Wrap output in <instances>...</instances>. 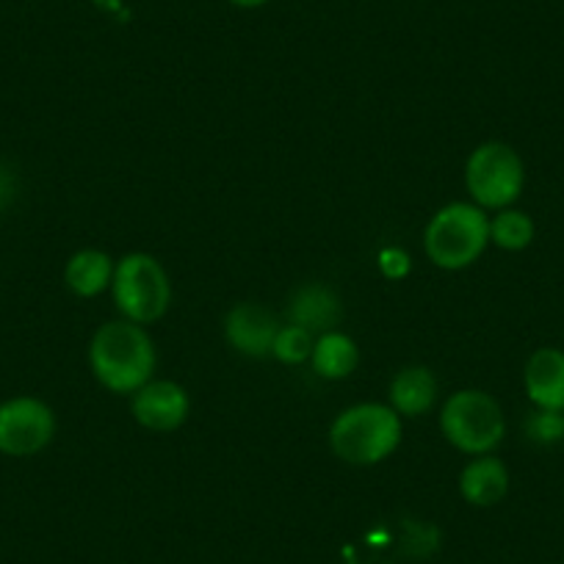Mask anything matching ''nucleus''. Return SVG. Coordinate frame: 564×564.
I'll return each mask as SVG.
<instances>
[{
	"mask_svg": "<svg viewBox=\"0 0 564 564\" xmlns=\"http://www.w3.org/2000/svg\"><path fill=\"white\" fill-rule=\"evenodd\" d=\"M490 247V216L476 203H452L437 210L423 232V249L441 269L474 265Z\"/></svg>",
	"mask_w": 564,
	"mask_h": 564,
	"instance_id": "3",
	"label": "nucleus"
},
{
	"mask_svg": "<svg viewBox=\"0 0 564 564\" xmlns=\"http://www.w3.org/2000/svg\"><path fill=\"white\" fill-rule=\"evenodd\" d=\"M459 492L470 507H496L509 492V468L496 454H481L459 474Z\"/></svg>",
	"mask_w": 564,
	"mask_h": 564,
	"instance_id": "12",
	"label": "nucleus"
},
{
	"mask_svg": "<svg viewBox=\"0 0 564 564\" xmlns=\"http://www.w3.org/2000/svg\"><path fill=\"white\" fill-rule=\"evenodd\" d=\"M111 291L119 313L133 324H153L170 311V274L148 252H130L113 265Z\"/></svg>",
	"mask_w": 564,
	"mask_h": 564,
	"instance_id": "5",
	"label": "nucleus"
},
{
	"mask_svg": "<svg viewBox=\"0 0 564 564\" xmlns=\"http://www.w3.org/2000/svg\"><path fill=\"white\" fill-rule=\"evenodd\" d=\"M313 371L324 379H346L360 362L357 344L346 333H324L313 346Z\"/></svg>",
	"mask_w": 564,
	"mask_h": 564,
	"instance_id": "15",
	"label": "nucleus"
},
{
	"mask_svg": "<svg viewBox=\"0 0 564 564\" xmlns=\"http://www.w3.org/2000/svg\"><path fill=\"white\" fill-rule=\"evenodd\" d=\"M401 417L388 404H355L329 426V446L349 465H379L399 448Z\"/></svg>",
	"mask_w": 564,
	"mask_h": 564,
	"instance_id": "2",
	"label": "nucleus"
},
{
	"mask_svg": "<svg viewBox=\"0 0 564 564\" xmlns=\"http://www.w3.org/2000/svg\"><path fill=\"white\" fill-rule=\"evenodd\" d=\"M192 399L172 379H150L130 395V412L150 432H175L186 423Z\"/></svg>",
	"mask_w": 564,
	"mask_h": 564,
	"instance_id": "8",
	"label": "nucleus"
},
{
	"mask_svg": "<svg viewBox=\"0 0 564 564\" xmlns=\"http://www.w3.org/2000/svg\"><path fill=\"white\" fill-rule=\"evenodd\" d=\"M280 329L282 327L274 313L263 305H252V302H241L225 318L227 344L238 355L247 357H269Z\"/></svg>",
	"mask_w": 564,
	"mask_h": 564,
	"instance_id": "9",
	"label": "nucleus"
},
{
	"mask_svg": "<svg viewBox=\"0 0 564 564\" xmlns=\"http://www.w3.org/2000/svg\"><path fill=\"white\" fill-rule=\"evenodd\" d=\"M441 430L446 441L463 454H490L507 435V417L503 406L485 390H459L443 404Z\"/></svg>",
	"mask_w": 564,
	"mask_h": 564,
	"instance_id": "4",
	"label": "nucleus"
},
{
	"mask_svg": "<svg viewBox=\"0 0 564 564\" xmlns=\"http://www.w3.org/2000/svg\"><path fill=\"white\" fill-rule=\"evenodd\" d=\"M465 186L479 208H512L525 188L523 159L503 141H485L465 164Z\"/></svg>",
	"mask_w": 564,
	"mask_h": 564,
	"instance_id": "6",
	"label": "nucleus"
},
{
	"mask_svg": "<svg viewBox=\"0 0 564 564\" xmlns=\"http://www.w3.org/2000/svg\"><path fill=\"white\" fill-rule=\"evenodd\" d=\"M89 366L97 382L117 395H133L155 371V344L141 324H102L89 344Z\"/></svg>",
	"mask_w": 564,
	"mask_h": 564,
	"instance_id": "1",
	"label": "nucleus"
},
{
	"mask_svg": "<svg viewBox=\"0 0 564 564\" xmlns=\"http://www.w3.org/2000/svg\"><path fill=\"white\" fill-rule=\"evenodd\" d=\"M410 254L401 247H388L379 252V271H382L388 280H404L410 274Z\"/></svg>",
	"mask_w": 564,
	"mask_h": 564,
	"instance_id": "19",
	"label": "nucleus"
},
{
	"mask_svg": "<svg viewBox=\"0 0 564 564\" xmlns=\"http://www.w3.org/2000/svg\"><path fill=\"white\" fill-rule=\"evenodd\" d=\"M536 236V225L525 210L503 208L490 219V243L503 252H523Z\"/></svg>",
	"mask_w": 564,
	"mask_h": 564,
	"instance_id": "16",
	"label": "nucleus"
},
{
	"mask_svg": "<svg viewBox=\"0 0 564 564\" xmlns=\"http://www.w3.org/2000/svg\"><path fill=\"white\" fill-rule=\"evenodd\" d=\"M437 401V379L426 366H404L390 379V406L399 415H426Z\"/></svg>",
	"mask_w": 564,
	"mask_h": 564,
	"instance_id": "13",
	"label": "nucleus"
},
{
	"mask_svg": "<svg viewBox=\"0 0 564 564\" xmlns=\"http://www.w3.org/2000/svg\"><path fill=\"white\" fill-rule=\"evenodd\" d=\"M523 388L540 410L564 412V349L542 346L531 351L523 368Z\"/></svg>",
	"mask_w": 564,
	"mask_h": 564,
	"instance_id": "10",
	"label": "nucleus"
},
{
	"mask_svg": "<svg viewBox=\"0 0 564 564\" xmlns=\"http://www.w3.org/2000/svg\"><path fill=\"white\" fill-rule=\"evenodd\" d=\"M230 3L236 9H260V7H265L269 0H230Z\"/></svg>",
	"mask_w": 564,
	"mask_h": 564,
	"instance_id": "21",
	"label": "nucleus"
},
{
	"mask_svg": "<svg viewBox=\"0 0 564 564\" xmlns=\"http://www.w3.org/2000/svg\"><path fill=\"white\" fill-rule=\"evenodd\" d=\"M313 346H316V340H313V335L307 333V329L289 324V327H282L280 333H276L271 355H274L280 362L300 366V362H305L307 357L313 355Z\"/></svg>",
	"mask_w": 564,
	"mask_h": 564,
	"instance_id": "17",
	"label": "nucleus"
},
{
	"mask_svg": "<svg viewBox=\"0 0 564 564\" xmlns=\"http://www.w3.org/2000/svg\"><path fill=\"white\" fill-rule=\"evenodd\" d=\"M113 280V260L100 249H80L64 265V282L75 296H91L102 294Z\"/></svg>",
	"mask_w": 564,
	"mask_h": 564,
	"instance_id": "14",
	"label": "nucleus"
},
{
	"mask_svg": "<svg viewBox=\"0 0 564 564\" xmlns=\"http://www.w3.org/2000/svg\"><path fill=\"white\" fill-rule=\"evenodd\" d=\"M56 437V415L36 395L0 401V454L25 459L45 452Z\"/></svg>",
	"mask_w": 564,
	"mask_h": 564,
	"instance_id": "7",
	"label": "nucleus"
},
{
	"mask_svg": "<svg viewBox=\"0 0 564 564\" xmlns=\"http://www.w3.org/2000/svg\"><path fill=\"white\" fill-rule=\"evenodd\" d=\"M14 192H18V183H14V175L9 170L0 166V210L7 208L14 199Z\"/></svg>",
	"mask_w": 564,
	"mask_h": 564,
	"instance_id": "20",
	"label": "nucleus"
},
{
	"mask_svg": "<svg viewBox=\"0 0 564 564\" xmlns=\"http://www.w3.org/2000/svg\"><path fill=\"white\" fill-rule=\"evenodd\" d=\"M525 437L536 446H556V443L564 441V412H553V410H534L529 412L523 423Z\"/></svg>",
	"mask_w": 564,
	"mask_h": 564,
	"instance_id": "18",
	"label": "nucleus"
},
{
	"mask_svg": "<svg viewBox=\"0 0 564 564\" xmlns=\"http://www.w3.org/2000/svg\"><path fill=\"white\" fill-rule=\"evenodd\" d=\"M344 318L338 294L322 282H307L289 302V324L307 329L311 335L333 333Z\"/></svg>",
	"mask_w": 564,
	"mask_h": 564,
	"instance_id": "11",
	"label": "nucleus"
}]
</instances>
